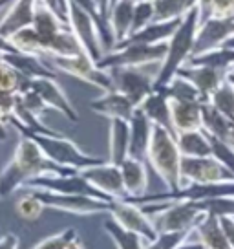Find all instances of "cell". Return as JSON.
<instances>
[{
  "label": "cell",
  "instance_id": "cell-1",
  "mask_svg": "<svg viewBox=\"0 0 234 249\" xmlns=\"http://www.w3.org/2000/svg\"><path fill=\"white\" fill-rule=\"evenodd\" d=\"M73 172L79 171L57 165L42 152V148L32 138L20 136L11 161L0 172V198L13 195L15 191L22 189L26 181L33 178L48 174H73Z\"/></svg>",
  "mask_w": 234,
  "mask_h": 249
},
{
  "label": "cell",
  "instance_id": "cell-2",
  "mask_svg": "<svg viewBox=\"0 0 234 249\" xmlns=\"http://www.w3.org/2000/svg\"><path fill=\"white\" fill-rule=\"evenodd\" d=\"M201 26V13L200 8H194L183 17L180 28L168 40V50H167V57L161 62V66L157 68L156 81H154V90L163 88L168 85L172 79L178 75L181 66H185L188 59L194 53L196 37Z\"/></svg>",
  "mask_w": 234,
  "mask_h": 249
},
{
  "label": "cell",
  "instance_id": "cell-3",
  "mask_svg": "<svg viewBox=\"0 0 234 249\" xmlns=\"http://www.w3.org/2000/svg\"><path fill=\"white\" fill-rule=\"evenodd\" d=\"M181 152L176 141V134L163 126L154 124L150 138L147 161L154 169L170 193H176L183 187L181 181Z\"/></svg>",
  "mask_w": 234,
  "mask_h": 249
},
{
  "label": "cell",
  "instance_id": "cell-4",
  "mask_svg": "<svg viewBox=\"0 0 234 249\" xmlns=\"http://www.w3.org/2000/svg\"><path fill=\"white\" fill-rule=\"evenodd\" d=\"M143 211L152 218L157 233H172V231H194V227L207 214L203 211L201 202H156L143 203Z\"/></svg>",
  "mask_w": 234,
  "mask_h": 249
},
{
  "label": "cell",
  "instance_id": "cell-5",
  "mask_svg": "<svg viewBox=\"0 0 234 249\" xmlns=\"http://www.w3.org/2000/svg\"><path fill=\"white\" fill-rule=\"evenodd\" d=\"M18 134H20V136H26V138H32V140L42 148V152H44L51 161H55V163L61 165V167L71 169V171H83V169H88V167H94V165H99L106 161V160H102V158H97V156L83 152L73 141L68 140L63 134L46 136V134L30 132V130H24V128H20Z\"/></svg>",
  "mask_w": 234,
  "mask_h": 249
},
{
  "label": "cell",
  "instance_id": "cell-6",
  "mask_svg": "<svg viewBox=\"0 0 234 249\" xmlns=\"http://www.w3.org/2000/svg\"><path fill=\"white\" fill-rule=\"evenodd\" d=\"M168 42L165 44H119L116 50L101 57L97 66L101 70H110V68H125V66H134V68H145L150 64H161L167 57Z\"/></svg>",
  "mask_w": 234,
  "mask_h": 249
},
{
  "label": "cell",
  "instance_id": "cell-7",
  "mask_svg": "<svg viewBox=\"0 0 234 249\" xmlns=\"http://www.w3.org/2000/svg\"><path fill=\"white\" fill-rule=\"evenodd\" d=\"M22 191H50V193H59V195H79L97 198L102 202H112V198L101 193L97 187H94L81 172L73 174H48L39 176L22 185Z\"/></svg>",
  "mask_w": 234,
  "mask_h": 249
},
{
  "label": "cell",
  "instance_id": "cell-8",
  "mask_svg": "<svg viewBox=\"0 0 234 249\" xmlns=\"http://www.w3.org/2000/svg\"><path fill=\"white\" fill-rule=\"evenodd\" d=\"M50 66L57 71H64L68 75L84 81L88 85L97 86L102 92H110L114 90V83L112 77L106 70H101L97 66V62L90 57L88 53H79L73 57H48Z\"/></svg>",
  "mask_w": 234,
  "mask_h": 249
},
{
  "label": "cell",
  "instance_id": "cell-9",
  "mask_svg": "<svg viewBox=\"0 0 234 249\" xmlns=\"http://www.w3.org/2000/svg\"><path fill=\"white\" fill-rule=\"evenodd\" d=\"M108 214L117 226H121L128 233L141 236L147 244L154 242L157 238V234H159L154 222H152V218L143 211L141 205L130 202L128 198L112 200Z\"/></svg>",
  "mask_w": 234,
  "mask_h": 249
},
{
  "label": "cell",
  "instance_id": "cell-10",
  "mask_svg": "<svg viewBox=\"0 0 234 249\" xmlns=\"http://www.w3.org/2000/svg\"><path fill=\"white\" fill-rule=\"evenodd\" d=\"M145 68L125 66V68H110V70H106L110 73V77H112L114 90L126 95L137 108H139L141 103L154 92L156 73H150Z\"/></svg>",
  "mask_w": 234,
  "mask_h": 249
},
{
  "label": "cell",
  "instance_id": "cell-11",
  "mask_svg": "<svg viewBox=\"0 0 234 249\" xmlns=\"http://www.w3.org/2000/svg\"><path fill=\"white\" fill-rule=\"evenodd\" d=\"M39 198L42 205L48 209L63 211L77 216H92V214H102L110 211V202H102L97 198L79 195H59L50 191H30Z\"/></svg>",
  "mask_w": 234,
  "mask_h": 249
},
{
  "label": "cell",
  "instance_id": "cell-12",
  "mask_svg": "<svg viewBox=\"0 0 234 249\" xmlns=\"http://www.w3.org/2000/svg\"><path fill=\"white\" fill-rule=\"evenodd\" d=\"M66 20L70 24L73 35L77 37L79 44L84 50V53L90 55L95 62L101 61L104 52H102L97 26H95L92 15L86 13L83 8H79L73 0H68V18Z\"/></svg>",
  "mask_w": 234,
  "mask_h": 249
},
{
  "label": "cell",
  "instance_id": "cell-13",
  "mask_svg": "<svg viewBox=\"0 0 234 249\" xmlns=\"http://www.w3.org/2000/svg\"><path fill=\"white\" fill-rule=\"evenodd\" d=\"M234 176L216 158H181V181L188 183H219L233 181Z\"/></svg>",
  "mask_w": 234,
  "mask_h": 249
},
{
  "label": "cell",
  "instance_id": "cell-14",
  "mask_svg": "<svg viewBox=\"0 0 234 249\" xmlns=\"http://www.w3.org/2000/svg\"><path fill=\"white\" fill-rule=\"evenodd\" d=\"M234 35V15L231 17H211L201 22L198 37H196L194 53L211 52L216 48L225 46V42Z\"/></svg>",
  "mask_w": 234,
  "mask_h": 249
},
{
  "label": "cell",
  "instance_id": "cell-15",
  "mask_svg": "<svg viewBox=\"0 0 234 249\" xmlns=\"http://www.w3.org/2000/svg\"><path fill=\"white\" fill-rule=\"evenodd\" d=\"M79 172H81V176H84L92 185L97 187L106 196H110L112 200L126 198L125 183H123V176H121L119 165L110 163L108 160H106L104 163L88 167V169H83V171Z\"/></svg>",
  "mask_w": 234,
  "mask_h": 249
},
{
  "label": "cell",
  "instance_id": "cell-16",
  "mask_svg": "<svg viewBox=\"0 0 234 249\" xmlns=\"http://www.w3.org/2000/svg\"><path fill=\"white\" fill-rule=\"evenodd\" d=\"M32 90H35V92L44 99V103L48 105V108L61 112L66 119H70L71 123H77L79 121V112L75 110V107L71 105V101L68 99V95L63 92V88L59 86V83H57L55 79H51V77L32 79Z\"/></svg>",
  "mask_w": 234,
  "mask_h": 249
},
{
  "label": "cell",
  "instance_id": "cell-17",
  "mask_svg": "<svg viewBox=\"0 0 234 249\" xmlns=\"http://www.w3.org/2000/svg\"><path fill=\"white\" fill-rule=\"evenodd\" d=\"M90 108H92V112H95V114H99L102 117H108V119L130 121L134 112L137 110V107L121 92L110 90V92H102L101 97H97V99L90 103Z\"/></svg>",
  "mask_w": 234,
  "mask_h": 249
},
{
  "label": "cell",
  "instance_id": "cell-18",
  "mask_svg": "<svg viewBox=\"0 0 234 249\" xmlns=\"http://www.w3.org/2000/svg\"><path fill=\"white\" fill-rule=\"evenodd\" d=\"M35 4L37 0H13L4 15L0 17V33L4 37H11L24 28H32L35 18Z\"/></svg>",
  "mask_w": 234,
  "mask_h": 249
},
{
  "label": "cell",
  "instance_id": "cell-19",
  "mask_svg": "<svg viewBox=\"0 0 234 249\" xmlns=\"http://www.w3.org/2000/svg\"><path fill=\"white\" fill-rule=\"evenodd\" d=\"M70 24L64 20L63 17L59 15L57 11L48 6L44 0H37L35 4V18H33V30L39 33L40 40L44 44V50L48 48L50 40L57 37L61 31L68 30ZM48 57V52H46Z\"/></svg>",
  "mask_w": 234,
  "mask_h": 249
},
{
  "label": "cell",
  "instance_id": "cell-20",
  "mask_svg": "<svg viewBox=\"0 0 234 249\" xmlns=\"http://www.w3.org/2000/svg\"><path fill=\"white\" fill-rule=\"evenodd\" d=\"M178 75L188 79L192 85L200 90L203 101L207 103L211 99V95L219 88V85L227 79L225 71L219 70H212V68H207V66H192V64H185L181 66Z\"/></svg>",
  "mask_w": 234,
  "mask_h": 249
},
{
  "label": "cell",
  "instance_id": "cell-21",
  "mask_svg": "<svg viewBox=\"0 0 234 249\" xmlns=\"http://www.w3.org/2000/svg\"><path fill=\"white\" fill-rule=\"evenodd\" d=\"M4 61L15 71L28 79H39V77H57V70L50 66V62L42 57L30 53H22V52H13V53L4 55Z\"/></svg>",
  "mask_w": 234,
  "mask_h": 249
},
{
  "label": "cell",
  "instance_id": "cell-22",
  "mask_svg": "<svg viewBox=\"0 0 234 249\" xmlns=\"http://www.w3.org/2000/svg\"><path fill=\"white\" fill-rule=\"evenodd\" d=\"M123 183H125L126 198H141L147 195L149 189V172L145 160H135L128 156L123 163L119 165Z\"/></svg>",
  "mask_w": 234,
  "mask_h": 249
},
{
  "label": "cell",
  "instance_id": "cell-23",
  "mask_svg": "<svg viewBox=\"0 0 234 249\" xmlns=\"http://www.w3.org/2000/svg\"><path fill=\"white\" fill-rule=\"evenodd\" d=\"M183 18H172V20H154L147 28L132 33L125 42L121 44H165L180 28ZM119 46V44H117Z\"/></svg>",
  "mask_w": 234,
  "mask_h": 249
},
{
  "label": "cell",
  "instance_id": "cell-24",
  "mask_svg": "<svg viewBox=\"0 0 234 249\" xmlns=\"http://www.w3.org/2000/svg\"><path fill=\"white\" fill-rule=\"evenodd\" d=\"M108 154L114 165H121L130 156V123L125 119H110Z\"/></svg>",
  "mask_w": 234,
  "mask_h": 249
},
{
  "label": "cell",
  "instance_id": "cell-25",
  "mask_svg": "<svg viewBox=\"0 0 234 249\" xmlns=\"http://www.w3.org/2000/svg\"><path fill=\"white\" fill-rule=\"evenodd\" d=\"M128 123H130V156L135 160H147L154 124L139 108L134 112Z\"/></svg>",
  "mask_w": 234,
  "mask_h": 249
},
{
  "label": "cell",
  "instance_id": "cell-26",
  "mask_svg": "<svg viewBox=\"0 0 234 249\" xmlns=\"http://www.w3.org/2000/svg\"><path fill=\"white\" fill-rule=\"evenodd\" d=\"M201 105L203 103L170 101V117L174 134L201 128Z\"/></svg>",
  "mask_w": 234,
  "mask_h": 249
},
{
  "label": "cell",
  "instance_id": "cell-27",
  "mask_svg": "<svg viewBox=\"0 0 234 249\" xmlns=\"http://www.w3.org/2000/svg\"><path fill=\"white\" fill-rule=\"evenodd\" d=\"M192 236L201 242L205 249H233L231 242L227 240L225 233H223L219 218L212 216V214H205L201 218V222L194 227Z\"/></svg>",
  "mask_w": 234,
  "mask_h": 249
},
{
  "label": "cell",
  "instance_id": "cell-28",
  "mask_svg": "<svg viewBox=\"0 0 234 249\" xmlns=\"http://www.w3.org/2000/svg\"><path fill=\"white\" fill-rule=\"evenodd\" d=\"M139 110L149 117L152 124L163 126L167 130H172V117H170V99L159 90H154L149 97L139 105Z\"/></svg>",
  "mask_w": 234,
  "mask_h": 249
},
{
  "label": "cell",
  "instance_id": "cell-29",
  "mask_svg": "<svg viewBox=\"0 0 234 249\" xmlns=\"http://www.w3.org/2000/svg\"><path fill=\"white\" fill-rule=\"evenodd\" d=\"M134 8H135V0H117L110 9L108 20L114 30L117 44L125 42L132 33Z\"/></svg>",
  "mask_w": 234,
  "mask_h": 249
},
{
  "label": "cell",
  "instance_id": "cell-30",
  "mask_svg": "<svg viewBox=\"0 0 234 249\" xmlns=\"http://www.w3.org/2000/svg\"><path fill=\"white\" fill-rule=\"evenodd\" d=\"M176 141L183 158H207L212 156L211 140L201 128L176 134Z\"/></svg>",
  "mask_w": 234,
  "mask_h": 249
},
{
  "label": "cell",
  "instance_id": "cell-31",
  "mask_svg": "<svg viewBox=\"0 0 234 249\" xmlns=\"http://www.w3.org/2000/svg\"><path fill=\"white\" fill-rule=\"evenodd\" d=\"M201 130L207 132L211 138L229 141L231 134V119L223 116L216 107H212L211 103H203L201 105Z\"/></svg>",
  "mask_w": 234,
  "mask_h": 249
},
{
  "label": "cell",
  "instance_id": "cell-32",
  "mask_svg": "<svg viewBox=\"0 0 234 249\" xmlns=\"http://www.w3.org/2000/svg\"><path fill=\"white\" fill-rule=\"evenodd\" d=\"M187 64L207 66V68H212V70H219L229 73L234 68V50L221 46L216 48V50H211V52H203V53L192 55Z\"/></svg>",
  "mask_w": 234,
  "mask_h": 249
},
{
  "label": "cell",
  "instance_id": "cell-33",
  "mask_svg": "<svg viewBox=\"0 0 234 249\" xmlns=\"http://www.w3.org/2000/svg\"><path fill=\"white\" fill-rule=\"evenodd\" d=\"M159 92H163L170 101H185V103H205L200 90L196 88L188 79L176 75L168 85L159 88Z\"/></svg>",
  "mask_w": 234,
  "mask_h": 249
},
{
  "label": "cell",
  "instance_id": "cell-34",
  "mask_svg": "<svg viewBox=\"0 0 234 249\" xmlns=\"http://www.w3.org/2000/svg\"><path fill=\"white\" fill-rule=\"evenodd\" d=\"M11 44L15 46L17 52H22V53H30V55H37V57H42L46 59V50H44V44L40 40L39 33L32 28H24V30L17 31L15 35L9 37Z\"/></svg>",
  "mask_w": 234,
  "mask_h": 249
},
{
  "label": "cell",
  "instance_id": "cell-35",
  "mask_svg": "<svg viewBox=\"0 0 234 249\" xmlns=\"http://www.w3.org/2000/svg\"><path fill=\"white\" fill-rule=\"evenodd\" d=\"M200 0H156V20H172L183 18L188 11L198 8Z\"/></svg>",
  "mask_w": 234,
  "mask_h": 249
},
{
  "label": "cell",
  "instance_id": "cell-36",
  "mask_svg": "<svg viewBox=\"0 0 234 249\" xmlns=\"http://www.w3.org/2000/svg\"><path fill=\"white\" fill-rule=\"evenodd\" d=\"M104 231L116 244V249H145L147 242L137 234H132L125 231L121 226H117L116 222L110 218L104 222Z\"/></svg>",
  "mask_w": 234,
  "mask_h": 249
},
{
  "label": "cell",
  "instance_id": "cell-37",
  "mask_svg": "<svg viewBox=\"0 0 234 249\" xmlns=\"http://www.w3.org/2000/svg\"><path fill=\"white\" fill-rule=\"evenodd\" d=\"M209 103H211L212 107H216V108H218L223 116L229 117L231 121H234V86L229 79H225V81L219 85L218 90L211 95Z\"/></svg>",
  "mask_w": 234,
  "mask_h": 249
},
{
  "label": "cell",
  "instance_id": "cell-38",
  "mask_svg": "<svg viewBox=\"0 0 234 249\" xmlns=\"http://www.w3.org/2000/svg\"><path fill=\"white\" fill-rule=\"evenodd\" d=\"M44 209H46V207L42 205V202H40L33 193H30V191H26L15 203L17 214L22 218V220H26V222H35V220H39Z\"/></svg>",
  "mask_w": 234,
  "mask_h": 249
},
{
  "label": "cell",
  "instance_id": "cell-39",
  "mask_svg": "<svg viewBox=\"0 0 234 249\" xmlns=\"http://www.w3.org/2000/svg\"><path fill=\"white\" fill-rule=\"evenodd\" d=\"M75 238H79L77 229L68 227V229H63V231L51 234V236H46L44 240L35 244L32 249H70V244Z\"/></svg>",
  "mask_w": 234,
  "mask_h": 249
},
{
  "label": "cell",
  "instance_id": "cell-40",
  "mask_svg": "<svg viewBox=\"0 0 234 249\" xmlns=\"http://www.w3.org/2000/svg\"><path fill=\"white\" fill-rule=\"evenodd\" d=\"M194 231H172V233H159L154 242L147 244L145 249H178L185 240L192 236Z\"/></svg>",
  "mask_w": 234,
  "mask_h": 249
},
{
  "label": "cell",
  "instance_id": "cell-41",
  "mask_svg": "<svg viewBox=\"0 0 234 249\" xmlns=\"http://www.w3.org/2000/svg\"><path fill=\"white\" fill-rule=\"evenodd\" d=\"M209 140H211L212 147V158H216L234 176V145H231L229 141L218 140V138H211V136H209Z\"/></svg>",
  "mask_w": 234,
  "mask_h": 249
},
{
  "label": "cell",
  "instance_id": "cell-42",
  "mask_svg": "<svg viewBox=\"0 0 234 249\" xmlns=\"http://www.w3.org/2000/svg\"><path fill=\"white\" fill-rule=\"evenodd\" d=\"M156 20V8L154 2H135L134 8V22H132V33H137L139 30L147 28L149 24ZM130 33V35H132Z\"/></svg>",
  "mask_w": 234,
  "mask_h": 249
},
{
  "label": "cell",
  "instance_id": "cell-43",
  "mask_svg": "<svg viewBox=\"0 0 234 249\" xmlns=\"http://www.w3.org/2000/svg\"><path fill=\"white\" fill-rule=\"evenodd\" d=\"M203 211L207 214L218 218L231 216L234 218V196H223V198H212V200H205L201 202Z\"/></svg>",
  "mask_w": 234,
  "mask_h": 249
},
{
  "label": "cell",
  "instance_id": "cell-44",
  "mask_svg": "<svg viewBox=\"0 0 234 249\" xmlns=\"http://www.w3.org/2000/svg\"><path fill=\"white\" fill-rule=\"evenodd\" d=\"M17 105V93L0 92V141L6 138V126L9 124V117L13 116Z\"/></svg>",
  "mask_w": 234,
  "mask_h": 249
},
{
  "label": "cell",
  "instance_id": "cell-45",
  "mask_svg": "<svg viewBox=\"0 0 234 249\" xmlns=\"http://www.w3.org/2000/svg\"><path fill=\"white\" fill-rule=\"evenodd\" d=\"M18 99H20L24 108L30 110V112L35 114L37 117H40L48 110V105L44 103V99H42L35 90H32V88L26 90L24 93H18Z\"/></svg>",
  "mask_w": 234,
  "mask_h": 249
},
{
  "label": "cell",
  "instance_id": "cell-46",
  "mask_svg": "<svg viewBox=\"0 0 234 249\" xmlns=\"http://www.w3.org/2000/svg\"><path fill=\"white\" fill-rule=\"evenodd\" d=\"M50 8L53 9V11H57L59 15L63 17L64 20L68 18V0H44ZM68 22V20H66Z\"/></svg>",
  "mask_w": 234,
  "mask_h": 249
},
{
  "label": "cell",
  "instance_id": "cell-47",
  "mask_svg": "<svg viewBox=\"0 0 234 249\" xmlns=\"http://www.w3.org/2000/svg\"><path fill=\"white\" fill-rule=\"evenodd\" d=\"M219 224L223 227V233H225L227 240L231 242V246L234 249V218L225 216V218H219Z\"/></svg>",
  "mask_w": 234,
  "mask_h": 249
},
{
  "label": "cell",
  "instance_id": "cell-48",
  "mask_svg": "<svg viewBox=\"0 0 234 249\" xmlns=\"http://www.w3.org/2000/svg\"><path fill=\"white\" fill-rule=\"evenodd\" d=\"M0 249H18V236L15 233L0 236Z\"/></svg>",
  "mask_w": 234,
  "mask_h": 249
},
{
  "label": "cell",
  "instance_id": "cell-49",
  "mask_svg": "<svg viewBox=\"0 0 234 249\" xmlns=\"http://www.w3.org/2000/svg\"><path fill=\"white\" fill-rule=\"evenodd\" d=\"M13 52H17V50H15V46L11 44V40L0 33V53L6 55V53H13Z\"/></svg>",
  "mask_w": 234,
  "mask_h": 249
},
{
  "label": "cell",
  "instance_id": "cell-50",
  "mask_svg": "<svg viewBox=\"0 0 234 249\" xmlns=\"http://www.w3.org/2000/svg\"><path fill=\"white\" fill-rule=\"evenodd\" d=\"M178 249H205V246H203V244L200 240H198V238L190 236V238L183 242V244H181V246Z\"/></svg>",
  "mask_w": 234,
  "mask_h": 249
},
{
  "label": "cell",
  "instance_id": "cell-51",
  "mask_svg": "<svg viewBox=\"0 0 234 249\" xmlns=\"http://www.w3.org/2000/svg\"><path fill=\"white\" fill-rule=\"evenodd\" d=\"M70 249H84V244H83L81 238H75V240L70 244Z\"/></svg>",
  "mask_w": 234,
  "mask_h": 249
},
{
  "label": "cell",
  "instance_id": "cell-52",
  "mask_svg": "<svg viewBox=\"0 0 234 249\" xmlns=\"http://www.w3.org/2000/svg\"><path fill=\"white\" fill-rule=\"evenodd\" d=\"M225 48H231V50H234V35L225 42Z\"/></svg>",
  "mask_w": 234,
  "mask_h": 249
},
{
  "label": "cell",
  "instance_id": "cell-53",
  "mask_svg": "<svg viewBox=\"0 0 234 249\" xmlns=\"http://www.w3.org/2000/svg\"><path fill=\"white\" fill-rule=\"evenodd\" d=\"M227 79H229V81L233 83V86H234V71H229V73H227Z\"/></svg>",
  "mask_w": 234,
  "mask_h": 249
},
{
  "label": "cell",
  "instance_id": "cell-54",
  "mask_svg": "<svg viewBox=\"0 0 234 249\" xmlns=\"http://www.w3.org/2000/svg\"><path fill=\"white\" fill-rule=\"evenodd\" d=\"M108 2H110V9H112V6H114V4H116L117 0H108Z\"/></svg>",
  "mask_w": 234,
  "mask_h": 249
},
{
  "label": "cell",
  "instance_id": "cell-55",
  "mask_svg": "<svg viewBox=\"0 0 234 249\" xmlns=\"http://www.w3.org/2000/svg\"><path fill=\"white\" fill-rule=\"evenodd\" d=\"M135 2H156V0H135Z\"/></svg>",
  "mask_w": 234,
  "mask_h": 249
},
{
  "label": "cell",
  "instance_id": "cell-56",
  "mask_svg": "<svg viewBox=\"0 0 234 249\" xmlns=\"http://www.w3.org/2000/svg\"><path fill=\"white\" fill-rule=\"evenodd\" d=\"M231 71H234V68H233V70H231Z\"/></svg>",
  "mask_w": 234,
  "mask_h": 249
}]
</instances>
